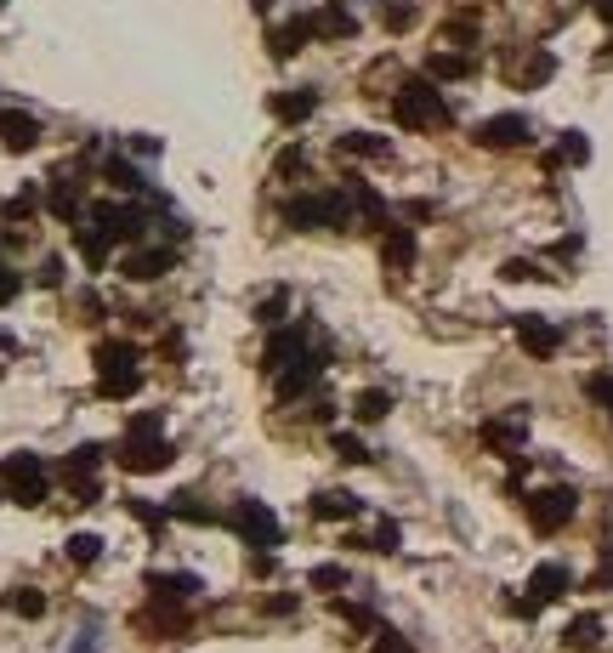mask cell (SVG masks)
Segmentation results:
<instances>
[{"label":"cell","mask_w":613,"mask_h":653,"mask_svg":"<svg viewBox=\"0 0 613 653\" xmlns=\"http://www.w3.org/2000/svg\"><path fill=\"white\" fill-rule=\"evenodd\" d=\"M188 619H182V602H165V597H154V608L142 614V631H159V636H171V631H182Z\"/></svg>","instance_id":"cell-27"},{"label":"cell","mask_w":613,"mask_h":653,"mask_svg":"<svg viewBox=\"0 0 613 653\" xmlns=\"http://www.w3.org/2000/svg\"><path fill=\"white\" fill-rule=\"evenodd\" d=\"M307 40H313V23H307V18H290V23H279V29H273V40H267V46H273V57L284 63V57H296Z\"/></svg>","instance_id":"cell-22"},{"label":"cell","mask_w":613,"mask_h":653,"mask_svg":"<svg viewBox=\"0 0 613 653\" xmlns=\"http://www.w3.org/2000/svg\"><path fill=\"white\" fill-rule=\"evenodd\" d=\"M472 74V57L466 52H432L426 57V80H466Z\"/></svg>","instance_id":"cell-28"},{"label":"cell","mask_w":613,"mask_h":653,"mask_svg":"<svg viewBox=\"0 0 613 653\" xmlns=\"http://www.w3.org/2000/svg\"><path fill=\"white\" fill-rule=\"evenodd\" d=\"M341 619H347V625H358V631H375V614H369V608H358V602H341Z\"/></svg>","instance_id":"cell-47"},{"label":"cell","mask_w":613,"mask_h":653,"mask_svg":"<svg viewBox=\"0 0 613 653\" xmlns=\"http://www.w3.org/2000/svg\"><path fill=\"white\" fill-rule=\"evenodd\" d=\"M0 114H6V108H0Z\"/></svg>","instance_id":"cell-54"},{"label":"cell","mask_w":613,"mask_h":653,"mask_svg":"<svg viewBox=\"0 0 613 653\" xmlns=\"http://www.w3.org/2000/svg\"><path fill=\"white\" fill-rule=\"evenodd\" d=\"M369 653H409V642H403V636H392V631H381V642H375Z\"/></svg>","instance_id":"cell-51"},{"label":"cell","mask_w":613,"mask_h":653,"mask_svg":"<svg viewBox=\"0 0 613 653\" xmlns=\"http://www.w3.org/2000/svg\"><path fill=\"white\" fill-rule=\"evenodd\" d=\"M352 199L347 194H296L284 205V222L290 228H347Z\"/></svg>","instance_id":"cell-5"},{"label":"cell","mask_w":613,"mask_h":653,"mask_svg":"<svg viewBox=\"0 0 613 653\" xmlns=\"http://www.w3.org/2000/svg\"><path fill=\"white\" fill-rule=\"evenodd\" d=\"M313 108H318V91L313 86H290V91H273V97H267V114H273L279 125L313 120Z\"/></svg>","instance_id":"cell-12"},{"label":"cell","mask_w":613,"mask_h":653,"mask_svg":"<svg viewBox=\"0 0 613 653\" xmlns=\"http://www.w3.org/2000/svg\"><path fill=\"white\" fill-rule=\"evenodd\" d=\"M386 409H392V392H381V387H369V392L352 398V415H358V421H386Z\"/></svg>","instance_id":"cell-32"},{"label":"cell","mask_w":613,"mask_h":653,"mask_svg":"<svg viewBox=\"0 0 613 653\" xmlns=\"http://www.w3.org/2000/svg\"><path fill=\"white\" fill-rule=\"evenodd\" d=\"M335 455L347 460V466H364V460H375L364 449V438H352V432H335Z\"/></svg>","instance_id":"cell-38"},{"label":"cell","mask_w":613,"mask_h":653,"mask_svg":"<svg viewBox=\"0 0 613 653\" xmlns=\"http://www.w3.org/2000/svg\"><path fill=\"white\" fill-rule=\"evenodd\" d=\"M307 165H313V159H307V148H284V154L273 159V171H279V177H301Z\"/></svg>","instance_id":"cell-41"},{"label":"cell","mask_w":613,"mask_h":653,"mask_svg":"<svg viewBox=\"0 0 613 653\" xmlns=\"http://www.w3.org/2000/svg\"><path fill=\"white\" fill-rule=\"evenodd\" d=\"M6 608H12V614H23V619H40V614H46V597H40V591H29V585H12V591H6Z\"/></svg>","instance_id":"cell-35"},{"label":"cell","mask_w":613,"mask_h":653,"mask_svg":"<svg viewBox=\"0 0 613 653\" xmlns=\"http://www.w3.org/2000/svg\"><path fill=\"white\" fill-rule=\"evenodd\" d=\"M392 120H398L403 131H443L455 114L443 103L438 80H403L398 97H392Z\"/></svg>","instance_id":"cell-2"},{"label":"cell","mask_w":613,"mask_h":653,"mask_svg":"<svg viewBox=\"0 0 613 653\" xmlns=\"http://www.w3.org/2000/svg\"><path fill=\"white\" fill-rule=\"evenodd\" d=\"M103 177H108V188H120V194H131V199H142V194H148V177H142V171L131 165V159H120V154H114V159L103 165Z\"/></svg>","instance_id":"cell-23"},{"label":"cell","mask_w":613,"mask_h":653,"mask_svg":"<svg viewBox=\"0 0 613 653\" xmlns=\"http://www.w3.org/2000/svg\"><path fill=\"white\" fill-rule=\"evenodd\" d=\"M63 551H69L74 568H91L97 557H103V540H97V534H69V546H63Z\"/></svg>","instance_id":"cell-36"},{"label":"cell","mask_w":613,"mask_h":653,"mask_svg":"<svg viewBox=\"0 0 613 653\" xmlns=\"http://www.w3.org/2000/svg\"><path fill=\"white\" fill-rule=\"evenodd\" d=\"M250 6H256V12H273V6H279V0H250Z\"/></svg>","instance_id":"cell-53"},{"label":"cell","mask_w":613,"mask_h":653,"mask_svg":"<svg viewBox=\"0 0 613 653\" xmlns=\"http://www.w3.org/2000/svg\"><path fill=\"white\" fill-rule=\"evenodd\" d=\"M0 477H6V489H12V500L18 506H40L46 500V466H40L35 455H12V460H0Z\"/></svg>","instance_id":"cell-7"},{"label":"cell","mask_w":613,"mask_h":653,"mask_svg":"<svg viewBox=\"0 0 613 653\" xmlns=\"http://www.w3.org/2000/svg\"><path fill=\"white\" fill-rule=\"evenodd\" d=\"M148 591L165 597V602H188L193 591H199V580H193V574H148Z\"/></svg>","instance_id":"cell-29"},{"label":"cell","mask_w":613,"mask_h":653,"mask_svg":"<svg viewBox=\"0 0 613 653\" xmlns=\"http://www.w3.org/2000/svg\"><path fill=\"white\" fill-rule=\"evenodd\" d=\"M335 148H341V154H358V159H386L392 154V142L386 137H375V131H347V137H335Z\"/></svg>","instance_id":"cell-26"},{"label":"cell","mask_w":613,"mask_h":653,"mask_svg":"<svg viewBox=\"0 0 613 653\" xmlns=\"http://www.w3.org/2000/svg\"><path fill=\"white\" fill-rule=\"evenodd\" d=\"M403 216H409V222H432V216H438V205H432V199H409V205H403Z\"/></svg>","instance_id":"cell-50"},{"label":"cell","mask_w":613,"mask_h":653,"mask_svg":"<svg viewBox=\"0 0 613 653\" xmlns=\"http://www.w3.org/2000/svg\"><path fill=\"white\" fill-rule=\"evenodd\" d=\"M574 512H579V495L568 489V483H557V489H534V495H528V523H534V534L568 529Z\"/></svg>","instance_id":"cell-6"},{"label":"cell","mask_w":613,"mask_h":653,"mask_svg":"<svg viewBox=\"0 0 613 653\" xmlns=\"http://www.w3.org/2000/svg\"><path fill=\"white\" fill-rule=\"evenodd\" d=\"M125 512L137 517V523H142V529H148V534H159V529H165V523H171V512H165V506H154V500H148V495H125Z\"/></svg>","instance_id":"cell-30"},{"label":"cell","mask_w":613,"mask_h":653,"mask_svg":"<svg viewBox=\"0 0 613 653\" xmlns=\"http://www.w3.org/2000/svg\"><path fill=\"white\" fill-rule=\"evenodd\" d=\"M591 6H596V18L602 23H613V0H591Z\"/></svg>","instance_id":"cell-52"},{"label":"cell","mask_w":613,"mask_h":653,"mask_svg":"<svg viewBox=\"0 0 613 653\" xmlns=\"http://www.w3.org/2000/svg\"><path fill=\"white\" fill-rule=\"evenodd\" d=\"M585 159H591V142H585V131H562V142L540 159V165H545V171H562V165H585Z\"/></svg>","instance_id":"cell-21"},{"label":"cell","mask_w":613,"mask_h":653,"mask_svg":"<svg viewBox=\"0 0 613 653\" xmlns=\"http://www.w3.org/2000/svg\"><path fill=\"white\" fill-rule=\"evenodd\" d=\"M523 438H528V415H523V404L511 409V415H500V421H483V443H489V449H500V455H511V460H517Z\"/></svg>","instance_id":"cell-13"},{"label":"cell","mask_w":613,"mask_h":653,"mask_svg":"<svg viewBox=\"0 0 613 653\" xmlns=\"http://www.w3.org/2000/svg\"><path fill=\"white\" fill-rule=\"evenodd\" d=\"M40 284H46V290H57V284H63V262H57V256H46V262H40V273H35Z\"/></svg>","instance_id":"cell-48"},{"label":"cell","mask_w":613,"mask_h":653,"mask_svg":"<svg viewBox=\"0 0 613 653\" xmlns=\"http://www.w3.org/2000/svg\"><path fill=\"white\" fill-rule=\"evenodd\" d=\"M46 211H52V216H63V222H80V199H74V188H69V182H57V188H52V199H46Z\"/></svg>","instance_id":"cell-37"},{"label":"cell","mask_w":613,"mask_h":653,"mask_svg":"<svg viewBox=\"0 0 613 653\" xmlns=\"http://www.w3.org/2000/svg\"><path fill=\"white\" fill-rule=\"evenodd\" d=\"M171 262H176L171 245H131L125 250V262H120V273L125 279H137V284H148V279H159V273H171Z\"/></svg>","instance_id":"cell-11"},{"label":"cell","mask_w":613,"mask_h":653,"mask_svg":"<svg viewBox=\"0 0 613 653\" xmlns=\"http://www.w3.org/2000/svg\"><path fill=\"white\" fill-rule=\"evenodd\" d=\"M415 256H421V245H415V228H386V233H381V262L392 267V273L415 267Z\"/></svg>","instance_id":"cell-19"},{"label":"cell","mask_w":613,"mask_h":653,"mask_svg":"<svg viewBox=\"0 0 613 653\" xmlns=\"http://www.w3.org/2000/svg\"><path fill=\"white\" fill-rule=\"evenodd\" d=\"M528 137H534V125H528L523 114H494V120H483L472 131L477 148H494V154H500V148H523Z\"/></svg>","instance_id":"cell-9"},{"label":"cell","mask_w":613,"mask_h":653,"mask_svg":"<svg viewBox=\"0 0 613 653\" xmlns=\"http://www.w3.org/2000/svg\"><path fill=\"white\" fill-rule=\"evenodd\" d=\"M0 137H6V148H35L40 142V120L35 114H0Z\"/></svg>","instance_id":"cell-24"},{"label":"cell","mask_w":613,"mask_h":653,"mask_svg":"<svg viewBox=\"0 0 613 653\" xmlns=\"http://www.w3.org/2000/svg\"><path fill=\"white\" fill-rule=\"evenodd\" d=\"M369 551H398V523H392V517H386L381 529L369 534Z\"/></svg>","instance_id":"cell-46"},{"label":"cell","mask_w":613,"mask_h":653,"mask_svg":"<svg viewBox=\"0 0 613 653\" xmlns=\"http://www.w3.org/2000/svg\"><path fill=\"white\" fill-rule=\"evenodd\" d=\"M500 279L523 284V279H545V273H540V267H534V262H523V256H517V262H506V267H500Z\"/></svg>","instance_id":"cell-45"},{"label":"cell","mask_w":613,"mask_h":653,"mask_svg":"<svg viewBox=\"0 0 613 653\" xmlns=\"http://www.w3.org/2000/svg\"><path fill=\"white\" fill-rule=\"evenodd\" d=\"M40 205H46V199H40V188H23V194L6 205V222H23V216H35Z\"/></svg>","instance_id":"cell-39"},{"label":"cell","mask_w":613,"mask_h":653,"mask_svg":"<svg viewBox=\"0 0 613 653\" xmlns=\"http://www.w3.org/2000/svg\"><path fill=\"white\" fill-rule=\"evenodd\" d=\"M381 23L392 29V35H403V29L415 23V6H386V12H381Z\"/></svg>","instance_id":"cell-44"},{"label":"cell","mask_w":613,"mask_h":653,"mask_svg":"<svg viewBox=\"0 0 613 653\" xmlns=\"http://www.w3.org/2000/svg\"><path fill=\"white\" fill-rule=\"evenodd\" d=\"M562 648H574V653H591V648H602V619H596V614H579V619H568V631H562Z\"/></svg>","instance_id":"cell-25"},{"label":"cell","mask_w":613,"mask_h":653,"mask_svg":"<svg viewBox=\"0 0 613 653\" xmlns=\"http://www.w3.org/2000/svg\"><path fill=\"white\" fill-rule=\"evenodd\" d=\"M74 245H80V256H86V267H108V250H114V233L97 222V216H86V228L74 222Z\"/></svg>","instance_id":"cell-17"},{"label":"cell","mask_w":613,"mask_h":653,"mask_svg":"<svg viewBox=\"0 0 613 653\" xmlns=\"http://www.w3.org/2000/svg\"><path fill=\"white\" fill-rule=\"evenodd\" d=\"M347 199H352V211L364 216V222H369L375 233H386V228H392V216H386V199L375 194L369 182H358V177H352V182H347Z\"/></svg>","instance_id":"cell-18"},{"label":"cell","mask_w":613,"mask_h":653,"mask_svg":"<svg viewBox=\"0 0 613 653\" xmlns=\"http://www.w3.org/2000/svg\"><path fill=\"white\" fill-rule=\"evenodd\" d=\"M301 353H307V336H301V330H279V336L267 341V358H262V370H267V375H279L284 364H296Z\"/></svg>","instance_id":"cell-20"},{"label":"cell","mask_w":613,"mask_h":653,"mask_svg":"<svg viewBox=\"0 0 613 653\" xmlns=\"http://www.w3.org/2000/svg\"><path fill=\"white\" fill-rule=\"evenodd\" d=\"M307 585H318V591H335V585H347V568H341V563H318L313 574H307Z\"/></svg>","instance_id":"cell-40"},{"label":"cell","mask_w":613,"mask_h":653,"mask_svg":"<svg viewBox=\"0 0 613 653\" xmlns=\"http://www.w3.org/2000/svg\"><path fill=\"white\" fill-rule=\"evenodd\" d=\"M165 512L182 517V523H216V512L211 506H199V495H171L165 500Z\"/></svg>","instance_id":"cell-34"},{"label":"cell","mask_w":613,"mask_h":653,"mask_svg":"<svg viewBox=\"0 0 613 653\" xmlns=\"http://www.w3.org/2000/svg\"><path fill=\"white\" fill-rule=\"evenodd\" d=\"M517 347H523L528 358H551L562 347V330L540 313H517Z\"/></svg>","instance_id":"cell-10"},{"label":"cell","mask_w":613,"mask_h":653,"mask_svg":"<svg viewBox=\"0 0 613 653\" xmlns=\"http://www.w3.org/2000/svg\"><path fill=\"white\" fill-rule=\"evenodd\" d=\"M228 529L245 540V546H256V551H273V546H284V529H279V517H273V506L267 500H233V512H228Z\"/></svg>","instance_id":"cell-4"},{"label":"cell","mask_w":613,"mask_h":653,"mask_svg":"<svg viewBox=\"0 0 613 653\" xmlns=\"http://www.w3.org/2000/svg\"><path fill=\"white\" fill-rule=\"evenodd\" d=\"M125 472H165L176 460V449L165 443V415L159 409H142L125 421V438H120V455H114Z\"/></svg>","instance_id":"cell-1"},{"label":"cell","mask_w":613,"mask_h":653,"mask_svg":"<svg viewBox=\"0 0 613 653\" xmlns=\"http://www.w3.org/2000/svg\"><path fill=\"white\" fill-rule=\"evenodd\" d=\"M97 460H103V449H97V443H80V449H74V455L63 460V472L74 477V489H80V483H91V472H97Z\"/></svg>","instance_id":"cell-31"},{"label":"cell","mask_w":613,"mask_h":653,"mask_svg":"<svg viewBox=\"0 0 613 653\" xmlns=\"http://www.w3.org/2000/svg\"><path fill=\"white\" fill-rule=\"evenodd\" d=\"M307 23H313V40H352L358 35V18H352L341 0H330L324 12H307Z\"/></svg>","instance_id":"cell-15"},{"label":"cell","mask_w":613,"mask_h":653,"mask_svg":"<svg viewBox=\"0 0 613 653\" xmlns=\"http://www.w3.org/2000/svg\"><path fill=\"white\" fill-rule=\"evenodd\" d=\"M568 585H574V574H568V568L562 563H540L534 568V574H528V597L540 602H557V597H568Z\"/></svg>","instance_id":"cell-16"},{"label":"cell","mask_w":613,"mask_h":653,"mask_svg":"<svg viewBox=\"0 0 613 653\" xmlns=\"http://www.w3.org/2000/svg\"><path fill=\"white\" fill-rule=\"evenodd\" d=\"M551 74H557V57H551V52H534V57L523 63V74H517V86H523V91H534V86H545Z\"/></svg>","instance_id":"cell-33"},{"label":"cell","mask_w":613,"mask_h":653,"mask_svg":"<svg viewBox=\"0 0 613 653\" xmlns=\"http://www.w3.org/2000/svg\"><path fill=\"white\" fill-rule=\"evenodd\" d=\"M318 375H324V353H318V347H307L296 364H284V370L273 375V392H279V404H296V398L313 387Z\"/></svg>","instance_id":"cell-8"},{"label":"cell","mask_w":613,"mask_h":653,"mask_svg":"<svg viewBox=\"0 0 613 653\" xmlns=\"http://www.w3.org/2000/svg\"><path fill=\"white\" fill-rule=\"evenodd\" d=\"M585 392H591L596 404L613 415V375H585Z\"/></svg>","instance_id":"cell-43"},{"label":"cell","mask_w":613,"mask_h":653,"mask_svg":"<svg viewBox=\"0 0 613 653\" xmlns=\"http://www.w3.org/2000/svg\"><path fill=\"white\" fill-rule=\"evenodd\" d=\"M142 387V353L131 341H97V392L103 398H131Z\"/></svg>","instance_id":"cell-3"},{"label":"cell","mask_w":613,"mask_h":653,"mask_svg":"<svg viewBox=\"0 0 613 653\" xmlns=\"http://www.w3.org/2000/svg\"><path fill=\"white\" fill-rule=\"evenodd\" d=\"M284 307H290V296H284V290H273L267 301H256V318H262V324H279Z\"/></svg>","instance_id":"cell-42"},{"label":"cell","mask_w":613,"mask_h":653,"mask_svg":"<svg viewBox=\"0 0 613 653\" xmlns=\"http://www.w3.org/2000/svg\"><path fill=\"white\" fill-rule=\"evenodd\" d=\"M307 512H313L318 523H352V517L364 512V500L347 495V489H324V495L307 500Z\"/></svg>","instance_id":"cell-14"},{"label":"cell","mask_w":613,"mask_h":653,"mask_svg":"<svg viewBox=\"0 0 613 653\" xmlns=\"http://www.w3.org/2000/svg\"><path fill=\"white\" fill-rule=\"evenodd\" d=\"M18 290H23V279H18V273H12L6 262H0V307H6V301L18 296Z\"/></svg>","instance_id":"cell-49"}]
</instances>
